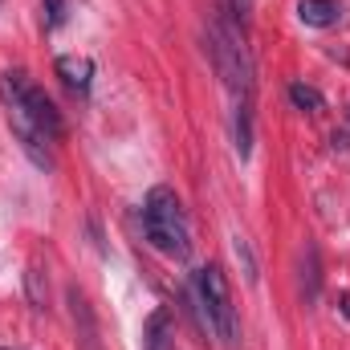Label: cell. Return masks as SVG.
<instances>
[{
  "label": "cell",
  "instance_id": "obj_1",
  "mask_svg": "<svg viewBox=\"0 0 350 350\" xmlns=\"http://www.w3.org/2000/svg\"><path fill=\"white\" fill-rule=\"evenodd\" d=\"M191 310L200 318V330H208L220 347L237 350L241 347V318H237V306H232V289H228V277L220 265H204L191 273Z\"/></svg>",
  "mask_w": 350,
  "mask_h": 350
},
{
  "label": "cell",
  "instance_id": "obj_2",
  "mask_svg": "<svg viewBox=\"0 0 350 350\" xmlns=\"http://www.w3.org/2000/svg\"><path fill=\"white\" fill-rule=\"evenodd\" d=\"M208 53H212V66L224 78L228 94L237 102H249L253 98V57L245 45V29L228 16V8H220L208 21Z\"/></svg>",
  "mask_w": 350,
  "mask_h": 350
},
{
  "label": "cell",
  "instance_id": "obj_3",
  "mask_svg": "<svg viewBox=\"0 0 350 350\" xmlns=\"http://www.w3.org/2000/svg\"><path fill=\"white\" fill-rule=\"evenodd\" d=\"M143 232L147 241L175 261H187L191 253V228H187V216H183V204L172 187H151L147 200H143Z\"/></svg>",
  "mask_w": 350,
  "mask_h": 350
},
{
  "label": "cell",
  "instance_id": "obj_4",
  "mask_svg": "<svg viewBox=\"0 0 350 350\" xmlns=\"http://www.w3.org/2000/svg\"><path fill=\"white\" fill-rule=\"evenodd\" d=\"M0 102H4V110H8V114H16V118L33 122L49 143H57V139L66 135L62 110L53 106V98L37 86L25 70H8V74H0Z\"/></svg>",
  "mask_w": 350,
  "mask_h": 350
},
{
  "label": "cell",
  "instance_id": "obj_5",
  "mask_svg": "<svg viewBox=\"0 0 350 350\" xmlns=\"http://www.w3.org/2000/svg\"><path fill=\"white\" fill-rule=\"evenodd\" d=\"M175 347V318L172 310H155L143 326V350H172Z\"/></svg>",
  "mask_w": 350,
  "mask_h": 350
},
{
  "label": "cell",
  "instance_id": "obj_6",
  "mask_svg": "<svg viewBox=\"0 0 350 350\" xmlns=\"http://www.w3.org/2000/svg\"><path fill=\"white\" fill-rule=\"evenodd\" d=\"M297 16L310 25V29H330L342 21V4L338 0H301L297 4Z\"/></svg>",
  "mask_w": 350,
  "mask_h": 350
},
{
  "label": "cell",
  "instance_id": "obj_7",
  "mask_svg": "<svg viewBox=\"0 0 350 350\" xmlns=\"http://www.w3.org/2000/svg\"><path fill=\"white\" fill-rule=\"evenodd\" d=\"M57 78H62L70 90L86 94L90 78H94V66H90V57H74V53H66V57H57Z\"/></svg>",
  "mask_w": 350,
  "mask_h": 350
},
{
  "label": "cell",
  "instance_id": "obj_8",
  "mask_svg": "<svg viewBox=\"0 0 350 350\" xmlns=\"http://www.w3.org/2000/svg\"><path fill=\"white\" fill-rule=\"evenodd\" d=\"M232 131H237V151H241V159H249V151H253V110H249V102H237Z\"/></svg>",
  "mask_w": 350,
  "mask_h": 350
},
{
  "label": "cell",
  "instance_id": "obj_9",
  "mask_svg": "<svg viewBox=\"0 0 350 350\" xmlns=\"http://www.w3.org/2000/svg\"><path fill=\"white\" fill-rule=\"evenodd\" d=\"M289 102H293L297 110H306V114L326 110V98H322L314 86H306V82H289Z\"/></svg>",
  "mask_w": 350,
  "mask_h": 350
},
{
  "label": "cell",
  "instance_id": "obj_10",
  "mask_svg": "<svg viewBox=\"0 0 350 350\" xmlns=\"http://www.w3.org/2000/svg\"><path fill=\"white\" fill-rule=\"evenodd\" d=\"M62 21H66V0H41V25L57 29Z\"/></svg>",
  "mask_w": 350,
  "mask_h": 350
},
{
  "label": "cell",
  "instance_id": "obj_11",
  "mask_svg": "<svg viewBox=\"0 0 350 350\" xmlns=\"http://www.w3.org/2000/svg\"><path fill=\"white\" fill-rule=\"evenodd\" d=\"M224 8H228V16L245 29L249 25V16H253V0H224Z\"/></svg>",
  "mask_w": 350,
  "mask_h": 350
},
{
  "label": "cell",
  "instance_id": "obj_12",
  "mask_svg": "<svg viewBox=\"0 0 350 350\" xmlns=\"http://www.w3.org/2000/svg\"><path fill=\"white\" fill-rule=\"evenodd\" d=\"M232 245H237V257L245 261V277L257 281V261H253V253H249V241H245V237H232Z\"/></svg>",
  "mask_w": 350,
  "mask_h": 350
},
{
  "label": "cell",
  "instance_id": "obj_13",
  "mask_svg": "<svg viewBox=\"0 0 350 350\" xmlns=\"http://www.w3.org/2000/svg\"><path fill=\"white\" fill-rule=\"evenodd\" d=\"M338 310L350 318V293H338Z\"/></svg>",
  "mask_w": 350,
  "mask_h": 350
},
{
  "label": "cell",
  "instance_id": "obj_14",
  "mask_svg": "<svg viewBox=\"0 0 350 350\" xmlns=\"http://www.w3.org/2000/svg\"><path fill=\"white\" fill-rule=\"evenodd\" d=\"M347 114H350V110H347Z\"/></svg>",
  "mask_w": 350,
  "mask_h": 350
},
{
  "label": "cell",
  "instance_id": "obj_15",
  "mask_svg": "<svg viewBox=\"0 0 350 350\" xmlns=\"http://www.w3.org/2000/svg\"><path fill=\"white\" fill-rule=\"evenodd\" d=\"M0 350H4V347H0Z\"/></svg>",
  "mask_w": 350,
  "mask_h": 350
}]
</instances>
